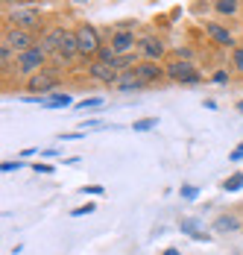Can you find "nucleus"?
<instances>
[{
	"label": "nucleus",
	"mask_w": 243,
	"mask_h": 255,
	"mask_svg": "<svg viewBox=\"0 0 243 255\" xmlns=\"http://www.w3.org/2000/svg\"><path fill=\"white\" fill-rule=\"evenodd\" d=\"M76 41H79V56H82V59H97L100 50L106 47L103 38H100V32L91 24H82L76 29Z\"/></svg>",
	"instance_id": "1"
},
{
	"label": "nucleus",
	"mask_w": 243,
	"mask_h": 255,
	"mask_svg": "<svg viewBox=\"0 0 243 255\" xmlns=\"http://www.w3.org/2000/svg\"><path fill=\"white\" fill-rule=\"evenodd\" d=\"M44 59H47V53L41 50L38 44L32 50L18 53V74L21 77H35L38 71H44Z\"/></svg>",
	"instance_id": "2"
},
{
	"label": "nucleus",
	"mask_w": 243,
	"mask_h": 255,
	"mask_svg": "<svg viewBox=\"0 0 243 255\" xmlns=\"http://www.w3.org/2000/svg\"><path fill=\"white\" fill-rule=\"evenodd\" d=\"M167 79L182 82V85H196L202 77H199V71H196L194 62H188V59H176V62L167 65Z\"/></svg>",
	"instance_id": "3"
},
{
	"label": "nucleus",
	"mask_w": 243,
	"mask_h": 255,
	"mask_svg": "<svg viewBox=\"0 0 243 255\" xmlns=\"http://www.w3.org/2000/svg\"><path fill=\"white\" fill-rule=\"evenodd\" d=\"M9 26H18V29H32V26L41 24V9L38 6H18L9 12Z\"/></svg>",
	"instance_id": "4"
},
{
	"label": "nucleus",
	"mask_w": 243,
	"mask_h": 255,
	"mask_svg": "<svg viewBox=\"0 0 243 255\" xmlns=\"http://www.w3.org/2000/svg\"><path fill=\"white\" fill-rule=\"evenodd\" d=\"M3 44H6V47H12L15 53H24V50H32V47H35V38H32V32H29V29L9 26V29L3 32Z\"/></svg>",
	"instance_id": "5"
},
{
	"label": "nucleus",
	"mask_w": 243,
	"mask_h": 255,
	"mask_svg": "<svg viewBox=\"0 0 243 255\" xmlns=\"http://www.w3.org/2000/svg\"><path fill=\"white\" fill-rule=\"evenodd\" d=\"M88 71H91V77H94V79L106 82V85H115L118 77L123 74L121 68H115V65H109V62H103V59H94V62L88 65Z\"/></svg>",
	"instance_id": "6"
},
{
	"label": "nucleus",
	"mask_w": 243,
	"mask_h": 255,
	"mask_svg": "<svg viewBox=\"0 0 243 255\" xmlns=\"http://www.w3.org/2000/svg\"><path fill=\"white\" fill-rule=\"evenodd\" d=\"M132 71H135L138 77L144 79L146 85H149V82H158L161 77H167V68H161V65H158V62H152V59H144V62H138Z\"/></svg>",
	"instance_id": "7"
},
{
	"label": "nucleus",
	"mask_w": 243,
	"mask_h": 255,
	"mask_svg": "<svg viewBox=\"0 0 243 255\" xmlns=\"http://www.w3.org/2000/svg\"><path fill=\"white\" fill-rule=\"evenodd\" d=\"M65 35H68V29H65V26H53V29L44 32V38L38 41V47L47 53V56H56L59 47H62V41H65Z\"/></svg>",
	"instance_id": "8"
},
{
	"label": "nucleus",
	"mask_w": 243,
	"mask_h": 255,
	"mask_svg": "<svg viewBox=\"0 0 243 255\" xmlns=\"http://www.w3.org/2000/svg\"><path fill=\"white\" fill-rule=\"evenodd\" d=\"M135 44H138V38H135L129 29H115V32H112V41H109V47L118 53V56L129 53L132 47H135Z\"/></svg>",
	"instance_id": "9"
},
{
	"label": "nucleus",
	"mask_w": 243,
	"mask_h": 255,
	"mask_svg": "<svg viewBox=\"0 0 243 255\" xmlns=\"http://www.w3.org/2000/svg\"><path fill=\"white\" fill-rule=\"evenodd\" d=\"M138 50L144 53L146 59H161L164 53H167V47H164V41L161 38H155V35H144V38H138Z\"/></svg>",
	"instance_id": "10"
},
{
	"label": "nucleus",
	"mask_w": 243,
	"mask_h": 255,
	"mask_svg": "<svg viewBox=\"0 0 243 255\" xmlns=\"http://www.w3.org/2000/svg\"><path fill=\"white\" fill-rule=\"evenodd\" d=\"M144 79L138 77L135 71H123L121 77H118V82H115V88L121 91V94H135V91H144Z\"/></svg>",
	"instance_id": "11"
},
{
	"label": "nucleus",
	"mask_w": 243,
	"mask_h": 255,
	"mask_svg": "<svg viewBox=\"0 0 243 255\" xmlns=\"http://www.w3.org/2000/svg\"><path fill=\"white\" fill-rule=\"evenodd\" d=\"M56 88V77L47 71H38L35 77L26 79V91H53Z\"/></svg>",
	"instance_id": "12"
},
{
	"label": "nucleus",
	"mask_w": 243,
	"mask_h": 255,
	"mask_svg": "<svg viewBox=\"0 0 243 255\" xmlns=\"http://www.w3.org/2000/svg\"><path fill=\"white\" fill-rule=\"evenodd\" d=\"M76 56H79L76 32H68V35H65V41H62V47H59V53H56V59H59V62H73Z\"/></svg>",
	"instance_id": "13"
},
{
	"label": "nucleus",
	"mask_w": 243,
	"mask_h": 255,
	"mask_svg": "<svg viewBox=\"0 0 243 255\" xmlns=\"http://www.w3.org/2000/svg\"><path fill=\"white\" fill-rule=\"evenodd\" d=\"M205 32H208V38H211L214 44H223V47H232V44H235L232 32H229L226 26H220V24H205Z\"/></svg>",
	"instance_id": "14"
},
{
	"label": "nucleus",
	"mask_w": 243,
	"mask_h": 255,
	"mask_svg": "<svg viewBox=\"0 0 243 255\" xmlns=\"http://www.w3.org/2000/svg\"><path fill=\"white\" fill-rule=\"evenodd\" d=\"M41 106H47V109H62V106H71V94L53 91V94H47V97L41 100Z\"/></svg>",
	"instance_id": "15"
},
{
	"label": "nucleus",
	"mask_w": 243,
	"mask_h": 255,
	"mask_svg": "<svg viewBox=\"0 0 243 255\" xmlns=\"http://www.w3.org/2000/svg\"><path fill=\"white\" fill-rule=\"evenodd\" d=\"M238 226H241V223H238L235 217H229V214H226V217H217V220H214V232H235Z\"/></svg>",
	"instance_id": "16"
},
{
	"label": "nucleus",
	"mask_w": 243,
	"mask_h": 255,
	"mask_svg": "<svg viewBox=\"0 0 243 255\" xmlns=\"http://www.w3.org/2000/svg\"><path fill=\"white\" fill-rule=\"evenodd\" d=\"M238 6H241L238 0H217V3H214V9H217L220 15H235Z\"/></svg>",
	"instance_id": "17"
},
{
	"label": "nucleus",
	"mask_w": 243,
	"mask_h": 255,
	"mask_svg": "<svg viewBox=\"0 0 243 255\" xmlns=\"http://www.w3.org/2000/svg\"><path fill=\"white\" fill-rule=\"evenodd\" d=\"M223 188H226V191H241V188H243V173H235V176H229L226 182H223Z\"/></svg>",
	"instance_id": "18"
},
{
	"label": "nucleus",
	"mask_w": 243,
	"mask_h": 255,
	"mask_svg": "<svg viewBox=\"0 0 243 255\" xmlns=\"http://www.w3.org/2000/svg\"><path fill=\"white\" fill-rule=\"evenodd\" d=\"M158 127V118H146V121H135V132H149Z\"/></svg>",
	"instance_id": "19"
},
{
	"label": "nucleus",
	"mask_w": 243,
	"mask_h": 255,
	"mask_svg": "<svg viewBox=\"0 0 243 255\" xmlns=\"http://www.w3.org/2000/svg\"><path fill=\"white\" fill-rule=\"evenodd\" d=\"M232 68L243 74V47H235V50H232Z\"/></svg>",
	"instance_id": "20"
},
{
	"label": "nucleus",
	"mask_w": 243,
	"mask_h": 255,
	"mask_svg": "<svg viewBox=\"0 0 243 255\" xmlns=\"http://www.w3.org/2000/svg\"><path fill=\"white\" fill-rule=\"evenodd\" d=\"M12 47H6V44H0V62H3V68H9V59H12Z\"/></svg>",
	"instance_id": "21"
},
{
	"label": "nucleus",
	"mask_w": 243,
	"mask_h": 255,
	"mask_svg": "<svg viewBox=\"0 0 243 255\" xmlns=\"http://www.w3.org/2000/svg\"><path fill=\"white\" fill-rule=\"evenodd\" d=\"M21 167H24V161H3V164H0V170H3V173H12V170H21Z\"/></svg>",
	"instance_id": "22"
},
{
	"label": "nucleus",
	"mask_w": 243,
	"mask_h": 255,
	"mask_svg": "<svg viewBox=\"0 0 243 255\" xmlns=\"http://www.w3.org/2000/svg\"><path fill=\"white\" fill-rule=\"evenodd\" d=\"M94 208H97L94 203H88V205H79V208H73V217H82V214H91Z\"/></svg>",
	"instance_id": "23"
},
{
	"label": "nucleus",
	"mask_w": 243,
	"mask_h": 255,
	"mask_svg": "<svg viewBox=\"0 0 243 255\" xmlns=\"http://www.w3.org/2000/svg\"><path fill=\"white\" fill-rule=\"evenodd\" d=\"M100 103H103L100 97H91V100H82V103H79V109H97Z\"/></svg>",
	"instance_id": "24"
},
{
	"label": "nucleus",
	"mask_w": 243,
	"mask_h": 255,
	"mask_svg": "<svg viewBox=\"0 0 243 255\" xmlns=\"http://www.w3.org/2000/svg\"><path fill=\"white\" fill-rule=\"evenodd\" d=\"M182 197H185V200H194V197H196V188H182Z\"/></svg>",
	"instance_id": "25"
},
{
	"label": "nucleus",
	"mask_w": 243,
	"mask_h": 255,
	"mask_svg": "<svg viewBox=\"0 0 243 255\" xmlns=\"http://www.w3.org/2000/svg\"><path fill=\"white\" fill-rule=\"evenodd\" d=\"M241 158H243V144L235 150V153H232V161H241Z\"/></svg>",
	"instance_id": "26"
},
{
	"label": "nucleus",
	"mask_w": 243,
	"mask_h": 255,
	"mask_svg": "<svg viewBox=\"0 0 243 255\" xmlns=\"http://www.w3.org/2000/svg\"><path fill=\"white\" fill-rule=\"evenodd\" d=\"M226 79H229V74H226V71H220V74H214V82H226Z\"/></svg>",
	"instance_id": "27"
},
{
	"label": "nucleus",
	"mask_w": 243,
	"mask_h": 255,
	"mask_svg": "<svg viewBox=\"0 0 243 255\" xmlns=\"http://www.w3.org/2000/svg\"><path fill=\"white\" fill-rule=\"evenodd\" d=\"M3 3H6V6H24L26 0H3Z\"/></svg>",
	"instance_id": "28"
},
{
	"label": "nucleus",
	"mask_w": 243,
	"mask_h": 255,
	"mask_svg": "<svg viewBox=\"0 0 243 255\" xmlns=\"http://www.w3.org/2000/svg\"><path fill=\"white\" fill-rule=\"evenodd\" d=\"M164 255H179V250H167V253H164Z\"/></svg>",
	"instance_id": "29"
},
{
	"label": "nucleus",
	"mask_w": 243,
	"mask_h": 255,
	"mask_svg": "<svg viewBox=\"0 0 243 255\" xmlns=\"http://www.w3.org/2000/svg\"><path fill=\"white\" fill-rule=\"evenodd\" d=\"M73 3H85V0H73Z\"/></svg>",
	"instance_id": "30"
},
{
	"label": "nucleus",
	"mask_w": 243,
	"mask_h": 255,
	"mask_svg": "<svg viewBox=\"0 0 243 255\" xmlns=\"http://www.w3.org/2000/svg\"><path fill=\"white\" fill-rule=\"evenodd\" d=\"M238 109H241V112H243V103H241V106H238Z\"/></svg>",
	"instance_id": "31"
}]
</instances>
